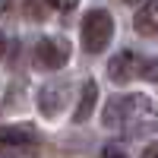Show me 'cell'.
<instances>
[{
    "mask_svg": "<svg viewBox=\"0 0 158 158\" xmlns=\"http://www.w3.org/2000/svg\"><path fill=\"white\" fill-rule=\"evenodd\" d=\"M155 120H158V114L142 95H120L104 111V123L111 130H146Z\"/></svg>",
    "mask_w": 158,
    "mask_h": 158,
    "instance_id": "6da1fadb",
    "label": "cell"
},
{
    "mask_svg": "<svg viewBox=\"0 0 158 158\" xmlns=\"http://www.w3.org/2000/svg\"><path fill=\"white\" fill-rule=\"evenodd\" d=\"M111 35H114V19H111L108 10H92L82 19V48L89 54L104 51L111 44Z\"/></svg>",
    "mask_w": 158,
    "mask_h": 158,
    "instance_id": "7a4b0ae2",
    "label": "cell"
},
{
    "mask_svg": "<svg viewBox=\"0 0 158 158\" xmlns=\"http://www.w3.org/2000/svg\"><path fill=\"white\" fill-rule=\"evenodd\" d=\"M70 60V44L63 38H41L35 44V63L41 70H60Z\"/></svg>",
    "mask_w": 158,
    "mask_h": 158,
    "instance_id": "3957f363",
    "label": "cell"
},
{
    "mask_svg": "<svg viewBox=\"0 0 158 158\" xmlns=\"http://www.w3.org/2000/svg\"><path fill=\"white\" fill-rule=\"evenodd\" d=\"M0 158H35L32 133H25V130H3L0 133Z\"/></svg>",
    "mask_w": 158,
    "mask_h": 158,
    "instance_id": "277c9868",
    "label": "cell"
},
{
    "mask_svg": "<svg viewBox=\"0 0 158 158\" xmlns=\"http://www.w3.org/2000/svg\"><path fill=\"white\" fill-rule=\"evenodd\" d=\"M142 70H146V60L136 57L133 51H120V54L111 57V63H108V76L114 82H130L133 76H142Z\"/></svg>",
    "mask_w": 158,
    "mask_h": 158,
    "instance_id": "5b68a950",
    "label": "cell"
},
{
    "mask_svg": "<svg viewBox=\"0 0 158 158\" xmlns=\"http://www.w3.org/2000/svg\"><path fill=\"white\" fill-rule=\"evenodd\" d=\"M67 85L63 82H51V85H44L41 89V98H38V108L44 111V117H57L60 111H63V104H67Z\"/></svg>",
    "mask_w": 158,
    "mask_h": 158,
    "instance_id": "8992f818",
    "label": "cell"
},
{
    "mask_svg": "<svg viewBox=\"0 0 158 158\" xmlns=\"http://www.w3.org/2000/svg\"><path fill=\"white\" fill-rule=\"evenodd\" d=\"M133 25L139 35H158V0H146V6L136 13Z\"/></svg>",
    "mask_w": 158,
    "mask_h": 158,
    "instance_id": "52a82bcc",
    "label": "cell"
},
{
    "mask_svg": "<svg viewBox=\"0 0 158 158\" xmlns=\"http://www.w3.org/2000/svg\"><path fill=\"white\" fill-rule=\"evenodd\" d=\"M95 98H98V85H95V79H89V82L82 85V98H79V108L73 111V120H76V123H85V120H89V114L95 111Z\"/></svg>",
    "mask_w": 158,
    "mask_h": 158,
    "instance_id": "ba28073f",
    "label": "cell"
},
{
    "mask_svg": "<svg viewBox=\"0 0 158 158\" xmlns=\"http://www.w3.org/2000/svg\"><path fill=\"white\" fill-rule=\"evenodd\" d=\"M41 3H44V6H54V10H60V13H70L79 0H41Z\"/></svg>",
    "mask_w": 158,
    "mask_h": 158,
    "instance_id": "9c48e42d",
    "label": "cell"
},
{
    "mask_svg": "<svg viewBox=\"0 0 158 158\" xmlns=\"http://www.w3.org/2000/svg\"><path fill=\"white\" fill-rule=\"evenodd\" d=\"M142 76H146L149 82H155V79H158V60H152V63H146V70H142Z\"/></svg>",
    "mask_w": 158,
    "mask_h": 158,
    "instance_id": "30bf717a",
    "label": "cell"
},
{
    "mask_svg": "<svg viewBox=\"0 0 158 158\" xmlns=\"http://www.w3.org/2000/svg\"><path fill=\"white\" fill-rule=\"evenodd\" d=\"M104 158H123V149L120 146H108L104 149Z\"/></svg>",
    "mask_w": 158,
    "mask_h": 158,
    "instance_id": "8fae6325",
    "label": "cell"
},
{
    "mask_svg": "<svg viewBox=\"0 0 158 158\" xmlns=\"http://www.w3.org/2000/svg\"><path fill=\"white\" fill-rule=\"evenodd\" d=\"M139 158H158V146H146V152H142Z\"/></svg>",
    "mask_w": 158,
    "mask_h": 158,
    "instance_id": "7c38bea8",
    "label": "cell"
},
{
    "mask_svg": "<svg viewBox=\"0 0 158 158\" xmlns=\"http://www.w3.org/2000/svg\"><path fill=\"white\" fill-rule=\"evenodd\" d=\"M3 51H6V38H3V32H0V57H3Z\"/></svg>",
    "mask_w": 158,
    "mask_h": 158,
    "instance_id": "4fadbf2b",
    "label": "cell"
},
{
    "mask_svg": "<svg viewBox=\"0 0 158 158\" xmlns=\"http://www.w3.org/2000/svg\"><path fill=\"white\" fill-rule=\"evenodd\" d=\"M127 3H139V0H127Z\"/></svg>",
    "mask_w": 158,
    "mask_h": 158,
    "instance_id": "5bb4252c",
    "label": "cell"
}]
</instances>
